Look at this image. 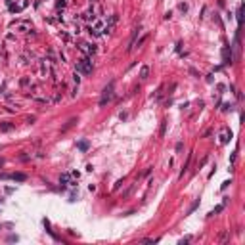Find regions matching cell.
<instances>
[{"label":"cell","instance_id":"277c9868","mask_svg":"<svg viewBox=\"0 0 245 245\" xmlns=\"http://www.w3.org/2000/svg\"><path fill=\"white\" fill-rule=\"evenodd\" d=\"M228 138H232V132L222 130V134H220V144H226V142H228Z\"/></svg>","mask_w":245,"mask_h":245},{"label":"cell","instance_id":"6da1fadb","mask_svg":"<svg viewBox=\"0 0 245 245\" xmlns=\"http://www.w3.org/2000/svg\"><path fill=\"white\" fill-rule=\"evenodd\" d=\"M77 71H79V73H84V75L92 73V61H90L88 58L80 59L79 63H77Z\"/></svg>","mask_w":245,"mask_h":245},{"label":"cell","instance_id":"3957f363","mask_svg":"<svg viewBox=\"0 0 245 245\" xmlns=\"http://www.w3.org/2000/svg\"><path fill=\"white\" fill-rule=\"evenodd\" d=\"M0 178H10V180H16V182H23L27 178L25 174H23V172H14V174H0Z\"/></svg>","mask_w":245,"mask_h":245},{"label":"cell","instance_id":"8992f818","mask_svg":"<svg viewBox=\"0 0 245 245\" xmlns=\"http://www.w3.org/2000/svg\"><path fill=\"white\" fill-rule=\"evenodd\" d=\"M79 148L82 149V151H84V149L88 148V142H86V140H82V142H79Z\"/></svg>","mask_w":245,"mask_h":245},{"label":"cell","instance_id":"52a82bcc","mask_svg":"<svg viewBox=\"0 0 245 245\" xmlns=\"http://www.w3.org/2000/svg\"><path fill=\"white\" fill-rule=\"evenodd\" d=\"M10 128H12L10 122H4V125H2V130H10Z\"/></svg>","mask_w":245,"mask_h":245},{"label":"cell","instance_id":"5b68a950","mask_svg":"<svg viewBox=\"0 0 245 245\" xmlns=\"http://www.w3.org/2000/svg\"><path fill=\"white\" fill-rule=\"evenodd\" d=\"M148 75H149V67H148V65H144V67L140 69V77H142V79H148Z\"/></svg>","mask_w":245,"mask_h":245},{"label":"cell","instance_id":"9c48e42d","mask_svg":"<svg viewBox=\"0 0 245 245\" xmlns=\"http://www.w3.org/2000/svg\"><path fill=\"white\" fill-rule=\"evenodd\" d=\"M197 205H199V201H195V203L192 205V207H190V213H193V211H195V209H197Z\"/></svg>","mask_w":245,"mask_h":245},{"label":"cell","instance_id":"ba28073f","mask_svg":"<svg viewBox=\"0 0 245 245\" xmlns=\"http://www.w3.org/2000/svg\"><path fill=\"white\" fill-rule=\"evenodd\" d=\"M146 38H148V35H144V37H142V38H140V40H138V46H142V44L146 42Z\"/></svg>","mask_w":245,"mask_h":245},{"label":"cell","instance_id":"7a4b0ae2","mask_svg":"<svg viewBox=\"0 0 245 245\" xmlns=\"http://www.w3.org/2000/svg\"><path fill=\"white\" fill-rule=\"evenodd\" d=\"M111 98H113V82H109V86L103 90V96H101V100H100V105H105Z\"/></svg>","mask_w":245,"mask_h":245}]
</instances>
